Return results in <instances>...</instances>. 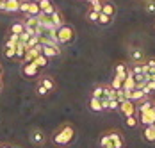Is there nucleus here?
<instances>
[{
  "label": "nucleus",
  "mask_w": 155,
  "mask_h": 148,
  "mask_svg": "<svg viewBox=\"0 0 155 148\" xmlns=\"http://www.w3.org/2000/svg\"><path fill=\"white\" fill-rule=\"evenodd\" d=\"M75 139V129L70 125V123H64L62 127H59L55 134L52 136V141L57 145V146H68L71 141Z\"/></svg>",
  "instance_id": "nucleus-1"
},
{
  "label": "nucleus",
  "mask_w": 155,
  "mask_h": 148,
  "mask_svg": "<svg viewBox=\"0 0 155 148\" xmlns=\"http://www.w3.org/2000/svg\"><path fill=\"white\" fill-rule=\"evenodd\" d=\"M55 38H57V43L59 45L71 43V41L75 39V29H73L71 25L64 23V25H61L59 29L55 30Z\"/></svg>",
  "instance_id": "nucleus-2"
},
{
  "label": "nucleus",
  "mask_w": 155,
  "mask_h": 148,
  "mask_svg": "<svg viewBox=\"0 0 155 148\" xmlns=\"http://www.w3.org/2000/svg\"><path fill=\"white\" fill-rule=\"evenodd\" d=\"M39 66L32 61V62H23L21 64V75L25 77V79H38L39 77Z\"/></svg>",
  "instance_id": "nucleus-3"
},
{
  "label": "nucleus",
  "mask_w": 155,
  "mask_h": 148,
  "mask_svg": "<svg viewBox=\"0 0 155 148\" xmlns=\"http://www.w3.org/2000/svg\"><path fill=\"white\" fill-rule=\"evenodd\" d=\"M29 139H31V143L34 145V146H45V143H47V136H45V132H43L41 129H34V130H31Z\"/></svg>",
  "instance_id": "nucleus-4"
},
{
  "label": "nucleus",
  "mask_w": 155,
  "mask_h": 148,
  "mask_svg": "<svg viewBox=\"0 0 155 148\" xmlns=\"http://www.w3.org/2000/svg\"><path fill=\"white\" fill-rule=\"evenodd\" d=\"M41 54L47 57V59H52V57H57L61 56V46L55 43V45H41Z\"/></svg>",
  "instance_id": "nucleus-5"
},
{
  "label": "nucleus",
  "mask_w": 155,
  "mask_h": 148,
  "mask_svg": "<svg viewBox=\"0 0 155 148\" xmlns=\"http://www.w3.org/2000/svg\"><path fill=\"white\" fill-rule=\"evenodd\" d=\"M38 84L43 86L48 93H52V91L55 89V80H54L50 75H39V77H38Z\"/></svg>",
  "instance_id": "nucleus-6"
},
{
  "label": "nucleus",
  "mask_w": 155,
  "mask_h": 148,
  "mask_svg": "<svg viewBox=\"0 0 155 148\" xmlns=\"http://www.w3.org/2000/svg\"><path fill=\"white\" fill-rule=\"evenodd\" d=\"M120 111L123 113L125 118L134 116V114H136V104H134L132 100H123V102L120 104Z\"/></svg>",
  "instance_id": "nucleus-7"
},
{
  "label": "nucleus",
  "mask_w": 155,
  "mask_h": 148,
  "mask_svg": "<svg viewBox=\"0 0 155 148\" xmlns=\"http://www.w3.org/2000/svg\"><path fill=\"white\" fill-rule=\"evenodd\" d=\"M39 54H41V43L36 45V46H32V48H27V52H25V56H23V62H32Z\"/></svg>",
  "instance_id": "nucleus-8"
},
{
  "label": "nucleus",
  "mask_w": 155,
  "mask_h": 148,
  "mask_svg": "<svg viewBox=\"0 0 155 148\" xmlns=\"http://www.w3.org/2000/svg\"><path fill=\"white\" fill-rule=\"evenodd\" d=\"M107 134H109V139H110L112 148H123V137H121V134L118 132V130H110Z\"/></svg>",
  "instance_id": "nucleus-9"
},
{
  "label": "nucleus",
  "mask_w": 155,
  "mask_h": 148,
  "mask_svg": "<svg viewBox=\"0 0 155 148\" xmlns=\"http://www.w3.org/2000/svg\"><path fill=\"white\" fill-rule=\"evenodd\" d=\"M130 61L132 62H144V52L137 48V46H134V48H130Z\"/></svg>",
  "instance_id": "nucleus-10"
},
{
  "label": "nucleus",
  "mask_w": 155,
  "mask_h": 148,
  "mask_svg": "<svg viewBox=\"0 0 155 148\" xmlns=\"http://www.w3.org/2000/svg\"><path fill=\"white\" fill-rule=\"evenodd\" d=\"M20 4H21V0H5V13H9V15L20 13Z\"/></svg>",
  "instance_id": "nucleus-11"
},
{
  "label": "nucleus",
  "mask_w": 155,
  "mask_h": 148,
  "mask_svg": "<svg viewBox=\"0 0 155 148\" xmlns=\"http://www.w3.org/2000/svg\"><path fill=\"white\" fill-rule=\"evenodd\" d=\"M100 13H104V15L114 18V15H116V7H114V4H110V2H102V11H100Z\"/></svg>",
  "instance_id": "nucleus-12"
},
{
  "label": "nucleus",
  "mask_w": 155,
  "mask_h": 148,
  "mask_svg": "<svg viewBox=\"0 0 155 148\" xmlns=\"http://www.w3.org/2000/svg\"><path fill=\"white\" fill-rule=\"evenodd\" d=\"M50 18V22H52V25H54V29H59L61 25H64V20H62V15L59 11H55L52 16H48Z\"/></svg>",
  "instance_id": "nucleus-13"
},
{
  "label": "nucleus",
  "mask_w": 155,
  "mask_h": 148,
  "mask_svg": "<svg viewBox=\"0 0 155 148\" xmlns=\"http://www.w3.org/2000/svg\"><path fill=\"white\" fill-rule=\"evenodd\" d=\"M143 137H144L146 141H150V143H155V129L152 127V125L144 127V130H143Z\"/></svg>",
  "instance_id": "nucleus-14"
},
{
  "label": "nucleus",
  "mask_w": 155,
  "mask_h": 148,
  "mask_svg": "<svg viewBox=\"0 0 155 148\" xmlns=\"http://www.w3.org/2000/svg\"><path fill=\"white\" fill-rule=\"evenodd\" d=\"M152 107H153V102H152V100H148V98H144V100H141L137 111H139V114H143V113H148Z\"/></svg>",
  "instance_id": "nucleus-15"
},
{
  "label": "nucleus",
  "mask_w": 155,
  "mask_h": 148,
  "mask_svg": "<svg viewBox=\"0 0 155 148\" xmlns=\"http://www.w3.org/2000/svg\"><path fill=\"white\" fill-rule=\"evenodd\" d=\"M127 72H128V68L125 66L123 62L116 64V68H114V75H116V77H120V79H123V80H125V77H127Z\"/></svg>",
  "instance_id": "nucleus-16"
},
{
  "label": "nucleus",
  "mask_w": 155,
  "mask_h": 148,
  "mask_svg": "<svg viewBox=\"0 0 155 148\" xmlns=\"http://www.w3.org/2000/svg\"><path fill=\"white\" fill-rule=\"evenodd\" d=\"M25 52H27V46H25L23 43H18L15 46V57H16V59H23Z\"/></svg>",
  "instance_id": "nucleus-17"
},
{
  "label": "nucleus",
  "mask_w": 155,
  "mask_h": 148,
  "mask_svg": "<svg viewBox=\"0 0 155 148\" xmlns=\"http://www.w3.org/2000/svg\"><path fill=\"white\" fill-rule=\"evenodd\" d=\"M23 30H25V25H23V22H15V23L11 25L9 32H11V34H18V36H20Z\"/></svg>",
  "instance_id": "nucleus-18"
},
{
  "label": "nucleus",
  "mask_w": 155,
  "mask_h": 148,
  "mask_svg": "<svg viewBox=\"0 0 155 148\" xmlns=\"http://www.w3.org/2000/svg\"><path fill=\"white\" fill-rule=\"evenodd\" d=\"M89 109L94 111V113H102L104 109H102V102L98 100V98H93L91 96V100H89Z\"/></svg>",
  "instance_id": "nucleus-19"
},
{
  "label": "nucleus",
  "mask_w": 155,
  "mask_h": 148,
  "mask_svg": "<svg viewBox=\"0 0 155 148\" xmlns=\"http://www.w3.org/2000/svg\"><path fill=\"white\" fill-rule=\"evenodd\" d=\"M18 43H20V36L9 32V34H7V41H5V45H7V46H16Z\"/></svg>",
  "instance_id": "nucleus-20"
},
{
  "label": "nucleus",
  "mask_w": 155,
  "mask_h": 148,
  "mask_svg": "<svg viewBox=\"0 0 155 148\" xmlns=\"http://www.w3.org/2000/svg\"><path fill=\"white\" fill-rule=\"evenodd\" d=\"M48 61H50V59H47V57H45L43 54H39V56H38V57L34 59V62H36V64H38L39 68H47V66H48Z\"/></svg>",
  "instance_id": "nucleus-21"
},
{
  "label": "nucleus",
  "mask_w": 155,
  "mask_h": 148,
  "mask_svg": "<svg viewBox=\"0 0 155 148\" xmlns=\"http://www.w3.org/2000/svg\"><path fill=\"white\" fill-rule=\"evenodd\" d=\"M91 96L100 100V98L104 96V84H100V86H94V88H93V93H91Z\"/></svg>",
  "instance_id": "nucleus-22"
},
{
  "label": "nucleus",
  "mask_w": 155,
  "mask_h": 148,
  "mask_svg": "<svg viewBox=\"0 0 155 148\" xmlns=\"http://www.w3.org/2000/svg\"><path fill=\"white\" fill-rule=\"evenodd\" d=\"M39 13H41V9H39V5L38 4H32L29 5V13H27V16H39Z\"/></svg>",
  "instance_id": "nucleus-23"
},
{
  "label": "nucleus",
  "mask_w": 155,
  "mask_h": 148,
  "mask_svg": "<svg viewBox=\"0 0 155 148\" xmlns=\"http://www.w3.org/2000/svg\"><path fill=\"white\" fill-rule=\"evenodd\" d=\"M109 86H110L112 89H121L123 88V79H120V77L114 75V79H112V82H110Z\"/></svg>",
  "instance_id": "nucleus-24"
},
{
  "label": "nucleus",
  "mask_w": 155,
  "mask_h": 148,
  "mask_svg": "<svg viewBox=\"0 0 155 148\" xmlns=\"http://www.w3.org/2000/svg\"><path fill=\"white\" fill-rule=\"evenodd\" d=\"M110 22H112V18H110V16L100 13V16H98V22H96V23H98V25H109Z\"/></svg>",
  "instance_id": "nucleus-25"
},
{
  "label": "nucleus",
  "mask_w": 155,
  "mask_h": 148,
  "mask_svg": "<svg viewBox=\"0 0 155 148\" xmlns=\"http://www.w3.org/2000/svg\"><path fill=\"white\" fill-rule=\"evenodd\" d=\"M98 16H100V13H96V11H93V9H89V11L86 13V18H87L89 22H93V23L98 22Z\"/></svg>",
  "instance_id": "nucleus-26"
},
{
  "label": "nucleus",
  "mask_w": 155,
  "mask_h": 148,
  "mask_svg": "<svg viewBox=\"0 0 155 148\" xmlns=\"http://www.w3.org/2000/svg\"><path fill=\"white\" fill-rule=\"evenodd\" d=\"M55 11H57V9H55V5H54V4H50V5H48V7H45V9H43L39 15H43V16H52Z\"/></svg>",
  "instance_id": "nucleus-27"
},
{
  "label": "nucleus",
  "mask_w": 155,
  "mask_h": 148,
  "mask_svg": "<svg viewBox=\"0 0 155 148\" xmlns=\"http://www.w3.org/2000/svg\"><path fill=\"white\" fill-rule=\"evenodd\" d=\"M144 9H146V13H152V15H155V0H146Z\"/></svg>",
  "instance_id": "nucleus-28"
},
{
  "label": "nucleus",
  "mask_w": 155,
  "mask_h": 148,
  "mask_svg": "<svg viewBox=\"0 0 155 148\" xmlns=\"http://www.w3.org/2000/svg\"><path fill=\"white\" fill-rule=\"evenodd\" d=\"M4 56H5L7 59H13V57H15V46H7V45H5V48H4Z\"/></svg>",
  "instance_id": "nucleus-29"
},
{
  "label": "nucleus",
  "mask_w": 155,
  "mask_h": 148,
  "mask_svg": "<svg viewBox=\"0 0 155 148\" xmlns=\"http://www.w3.org/2000/svg\"><path fill=\"white\" fill-rule=\"evenodd\" d=\"M100 146H102V148L112 146V145H110V139H109V134H104V136L100 137Z\"/></svg>",
  "instance_id": "nucleus-30"
},
{
  "label": "nucleus",
  "mask_w": 155,
  "mask_h": 148,
  "mask_svg": "<svg viewBox=\"0 0 155 148\" xmlns=\"http://www.w3.org/2000/svg\"><path fill=\"white\" fill-rule=\"evenodd\" d=\"M29 5H31V2L29 0H21V4H20V13H29Z\"/></svg>",
  "instance_id": "nucleus-31"
},
{
  "label": "nucleus",
  "mask_w": 155,
  "mask_h": 148,
  "mask_svg": "<svg viewBox=\"0 0 155 148\" xmlns=\"http://www.w3.org/2000/svg\"><path fill=\"white\" fill-rule=\"evenodd\" d=\"M89 9L100 13V11H102V0H94V2H91V7H89Z\"/></svg>",
  "instance_id": "nucleus-32"
},
{
  "label": "nucleus",
  "mask_w": 155,
  "mask_h": 148,
  "mask_svg": "<svg viewBox=\"0 0 155 148\" xmlns=\"http://www.w3.org/2000/svg\"><path fill=\"white\" fill-rule=\"evenodd\" d=\"M118 109H120V102H118L116 98L109 100V111H118Z\"/></svg>",
  "instance_id": "nucleus-33"
},
{
  "label": "nucleus",
  "mask_w": 155,
  "mask_h": 148,
  "mask_svg": "<svg viewBox=\"0 0 155 148\" xmlns=\"http://www.w3.org/2000/svg\"><path fill=\"white\" fill-rule=\"evenodd\" d=\"M136 125H137V118H136V116H128V118H127V127L134 129Z\"/></svg>",
  "instance_id": "nucleus-34"
},
{
  "label": "nucleus",
  "mask_w": 155,
  "mask_h": 148,
  "mask_svg": "<svg viewBox=\"0 0 155 148\" xmlns=\"http://www.w3.org/2000/svg\"><path fill=\"white\" fill-rule=\"evenodd\" d=\"M36 95H38V96H47L48 91L43 88V86H39V84H38V86H36Z\"/></svg>",
  "instance_id": "nucleus-35"
},
{
  "label": "nucleus",
  "mask_w": 155,
  "mask_h": 148,
  "mask_svg": "<svg viewBox=\"0 0 155 148\" xmlns=\"http://www.w3.org/2000/svg\"><path fill=\"white\" fill-rule=\"evenodd\" d=\"M144 66L148 68V72H155V59H148V61H144Z\"/></svg>",
  "instance_id": "nucleus-36"
},
{
  "label": "nucleus",
  "mask_w": 155,
  "mask_h": 148,
  "mask_svg": "<svg viewBox=\"0 0 155 148\" xmlns=\"http://www.w3.org/2000/svg\"><path fill=\"white\" fill-rule=\"evenodd\" d=\"M116 100H118L120 104H121L123 100H127V98H125V91L123 89H116Z\"/></svg>",
  "instance_id": "nucleus-37"
},
{
  "label": "nucleus",
  "mask_w": 155,
  "mask_h": 148,
  "mask_svg": "<svg viewBox=\"0 0 155 148\" xmlns=\"http://www.w3.org/2000/svg\"><path fill=\"white\" fill-rule=\"evenodd\" d=\"M50 4H52L50 0H39V2H38V5H39V9H41V11H43L45 7H48Z\"/></svg>",
  "instance_id": "nucleus-38"
},
{
  "label": "nucleus",
  "mask_w": 155,
  "mask_h": 148,
  "mask_svg": "<svg viewBox=\"0 0 155 148\" xmlns=\"http://www.w3.org/2000/svg\"><path fill=\"white\" fill-rule=\"evenodd\" d=\"M146 86H148L150 91H155V80H148V82H146Z\"/></svg>",
  "instance_id": "nucleus-39"
},
{
  "label": "nucleus",
  "mask_w": 155,
  "mask_h": 148,
  "mask_svg": "<svg viewBox=\"0 0 155 148\" xmlns=\"http://www.w3.org/2000/svg\"><path fill=\"white\" fill-rule=\"evenodd\" d=\"M0 11L5 13V0H0Z\"/></svg>",
  "instance_id": "nucleus-40"
},
{
  "label": "nucleus",
  "mask_w": 155,
  "mask_h": 148,
  "mask_svg": "<svg viewBox=\"0 0 155 148\" xmlns=\"http://www.w3.org/2000/svg\"><path fill=\"white\" fill-rule=\"evenodd\" d=\"M0 148H15V146H11V145H0Z\"/></svg>",
  "instance_id": "nucleus-41"
},
{
  "label": "nucleus",
  "mask_w": 155,
  "mask_h": 148,
  "mask_svg": "<svg viewBox=\"0 0 155 148\" xmlns=\"http://www.w3.org/2000/svg\"><path fill=\"white\" fill-rule=\"evenodd\" d=\"M29 2H32V4H38V2H39V0H29Z\"/></svg>",
  "instance_id": "nucleus-42"
},
{
  "label": "nucleus",
  "mask_w": 155,
  "mask_h": 148,
  "mask_svg": "<svg viewBox=\"0 0 155 148\" xmlns=\"http://www.w3.org/2000/svg\"><path fill=\"white\" fill-rule=\"evenodd\" d=\"M2 72H4V70H2V66H0V77H2Z\"/></svg>",
  "instance_id": "nucleus-43"
},
{
  "label": "nucleus",
  "mask_w": 155,
  "mask_h": 148,
  "mask_svg": "<svg viewBox=\"0 0 155 148\" xmlns=\"http://www.w3.org/2000/svg\"><path fill=\"white\" fill-rule=\"evenodd\" d=\"M0 89H2V79H0Z\"/></svg>",
  "instance_id": "nucleus-44"
},
{
  "label": "nucleus",
  "mask_w": 155,
  "mask_h": 148,
  "mask_svg": "<svg viewBox=\"0 0 155 148\" xmlns=\"http://www.w3.org/2000/svg\"><path fill=\"white\" fill-rule=\"evenodd\" d=\"M87 2H89V4H91V2H94V0H87Z\"/></svg>",
  "instance_id": "nucleus-45"
},
{
  "label": "nucleus",
  "mask_w": 155,
  "mask_h": 148,
  "mask_svg": "<svg viewBox=\"0 0 155 148\" xmlns=\"http://www.w3.org/2000/svg\"><path fill=\"white\" fill-rule=\"evenodd\" d=\"M153 107H155V102H153Z\"/></svg>",
  "instance_id": "nucleus-46"
}]
</instances>
